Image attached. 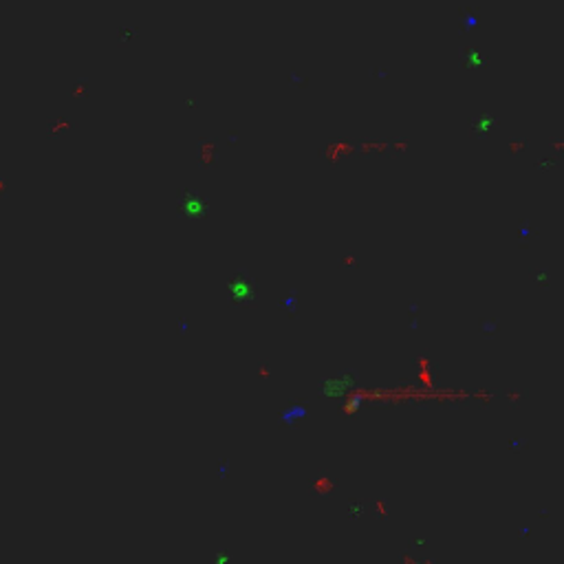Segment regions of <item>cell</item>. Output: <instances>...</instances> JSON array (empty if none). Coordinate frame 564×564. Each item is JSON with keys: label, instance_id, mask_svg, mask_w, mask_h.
Returning <instances> with one entry per match:
<instances>
[{"label": "cell", "instance_id": "obj_1", "mask_svg": "<svg viewBox=\"0 0 564 564\" xmlns=\"http://www.w3.org/2000/svg\"><path fill=\"white\" fill-rule=\"evenodd\" d=\"M249 293H251V287H249L247 282H243V280H240V282H236V287H234V296L238 298V300H243V298H247Z\"/></svg>", "mask_w": 564, "mask_h": 564}]
</instances>
